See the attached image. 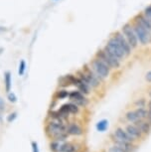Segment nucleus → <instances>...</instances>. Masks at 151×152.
<instances>
[{
	"instance_id": "1",
	"label": "nucleus",
	"mask_w": 151,
	"mask_h": 152,
	"mask_svg": "<svg viewBox=\"0 0 151 152\" xmlns=\"http://www.w3.org/2000/svg\"><path fill=\"white\" fill-rule=\"evenodd\" d=\"M45 130H46L48 136L51 137V138H54L57 141H64L68 137L67 127L64 125L63 122L52 120L47 124Z\"/></svg>"
},
{
	"instance_id": "2",
	"label": "nucleus",
	"mask_w": 151,
	"mask_h": 152,
	"mask_svg": "<svg viewBox=\"0 0 151 152\" xmlns=\"http://www.w3.org/2000/svg\"><path fill=\"white\" fill-rule=\"evenodd\" d=\"M90 66L93 69V71L96 73V76H98V78L101 80V82H104L105 79L109 78L110 69L105 64H104L101 60L96 58V57L90 61Z\"/></svg>"
},
{
	"instance_id": "3",
	"label": "nucleus",
	"mask_w": 151,
	"mask_h": 152,
	"mask_svg": "<svg viewBox=\"0 0 151 152\" xmlns=\"http://www.w3.org/2000/svg\"><path fill=\"white\" fill-rule=\"evenodd\" d=\"M131 26L136 37H137L138 43H140L141 45H146L149 42H151V34L149 32H147L140 24H138L137 22L134 21V23H133Z\"/></svg>"
},
{
	"instance_id": "4",
	"label": "nucleus",
	"mask_w": 151,
	"mask_h": 152,
	"mask_svg": "<svg viewBox=\"0 0 151 152\" xmlns=\"http://www.w3.org/2000/svg\"><path fill=\"white\" fill-rule=\"evenodd\" d=\"M121 33L123 34V36L125 37V39L127 40V42L129 43L131 49H135L138 46V40L136 37L134 31L132 29V26L130 24H124L121 28Z\"/></svg>"
},
{
	"instance_id": "5",
	"label": "nucleus",
	"mask_w": 151,
	"mask_h": 152,
	"mask_svg": "<svg viewBox=\"0 0 151 152\" xmlns=\"http://www.w3.org/2000/svg\"><path fill=\"white\" fill-rule=\"evenodd\" d=\"M82 72L85 73V77H87V79H88V81H89L90 86L92 88H98V86L101 85V80L98 78V76H96L95 72L93 71V69L90 68V65L85 64L84 67H82Z\"/></svg>"
},
{
	"instance_id": "6",
	"label": "nucleus",
	"mask_w": 151,
	"mask_h": 152,
	"mask_svg": "<svg viewBox=\"0 0 151 152\" xmlns=\"http://www.w3.org/2000/svg\"><path fill=\"white\" fill-rule=\"evenodd\" d=\"M105 46H107V49H109L110 52H112L120 62L125 58L123 50L120 48V46L117 44V42L115 41V39L113 38V37H112V38L107 41V45H105Z\"/></svg>"
},
{
	"instance_id": "7",
	"label": "nucleus",
	"mask_w": 151,
	"mask_h": 152,
	"mask_svg": "<svg viewBox=\"0 0 151 152\" xmlns=\"http://www.w3.org/2000/svg\"><path fill=\"white\" fill-rule=\"evenodd\" d=\"M115 39V41L117 42V44L120 46V48L123 50L125 57H128L131 54V47H130L129 43L127 42V40L125 39V37L123 36V34L121 33V31H117L115 33V35L112 36Z\"/></svg>"
},
{
	"instance_id": "8",
	"label": "nucleus",
	"mask_w": 151,
	"mask_h": 152,
	"mask_svg": "<svg viewBox=\"0 0 151 152\" xmlns=\"http://www.w3.org/2000/svg\"><path fill=\"white\" fill-rule=\"evenodd\" d=\"M70 99L76 104L81 105V107H85L89 104V99L85 96L84 94H82L80 91H73L69 94Z\"/></svg>"
},
{
	"instance_id": "9",
	"label": "nucleus",
	"mask_w": 151,
	"mask_h": 152,
	"mask_svg": "<svg viewBox=\"0 0 151 152\" xmlns=\"http://www.w3.org/2000/svg\"><path fill=\"white\" fill-rule=\"evenodd\" d=\"M115 138L121 140V141H126V142H133L134 139L132 137H130L128 135V133L125 130H123L122 128L118 127L115 130Z\"/></svg>"
},
{
	"instance_id": "10",
	"label": "nucleus",
	"mask_w": 151,
	"mask_h": 152,
	"mask_svg": "<svg viewBox=\"0 0 151 152\" xmlns=\"http://www.w3.org/2000/svg\"><path fill=\"white\" fill-rule=\"evenodd\" d=\"M125 131L128 133V135L130 137H132L133 139H137V138H141L142 137V132L138 129L137 127L134 124H129L126 126L125 128Z\"/></svg>"
},
{
	"instance_id": "11",
	"label": "nucleus",
	"mask_w": 151,
	"mask_h": 152,
	"mask_svg": "<svg viewBox=\"0 0 151 152\" xmlns=\"http://www.w3.org/2000/svg\"><path fill=\"white\" fill-rule=\"evenodd\" d=\"M135 19H136L135 21L137 22L138 24H140L147 32H149L151 34V22L143 15V14H139V15L136 16Z\"/></svg>"
},
{
	"instance_id": "12",
	"label": "nucleus",
	"mask_w": 151,
	"mask_h": 152,
	"mask_svg": "<svg viewBox=\"0 0 151 152\" xmlns=\"http://www.w3.org/2000/svg\"><path fill=\"white\" fill-rule=\"evenodd\" d=\"M133 124H134L142 133L147 134V133H149L151 130V124L148 122L143 121V119H138L137 121H135Z\"/></svg>"
},
{
	"instance_id": "13",
	"label": "nucleus",
	"mask_w": 151,
	"mask_h": 152,
	"mask_svg": "<svg viewBox=\"0 0 151 152\" xmlns=\"http://www.w3.org/2000/svg\"><path fill=\"white\" fill-rule=\"evenodd\" d=\"M115 145H117L118 147H120L122 150H124L125 152H133V149H134V146L131 142H126V141H121V140H118L115 138L113 139Z\"/></svg>"
},
{
	"instance_id": "14",
	"label": "nucleus",
	"mask_w": 151,
	"mask_h": 152,
	"mask_svg": "<svg viewBox=\"0 0 151 152\" xmlns=\"http://www.w3.org/2000/svg\"><path fill=\"white\" fill-rule=\"evenodd\" d=\"M67 132L68 134H71V135H81L82 133V130L76 123H70L69 126L67 127Z\"/></svg>"
},
{
	"instance_id": "15",
	"label": "nucleus",
	"mask_w": 151,
	"mask_h": 152,
	"mask_svg": "<svg viewBox=\"0 0 151 152\" xmlns=\"http://www.w3.org/2000/svg\"><path fill=\"white\" fill-rule=\"evenodd\" d=\"M4 83H5V91L9 93L11 90V85H12V79H11V73L6 72L4 74Z\"/></svg>"
},
{
	"instance_id": "16",
	"label": "nucleus",
	"mask_w": 151,
	"mask_h": 152,
	"mask_svg": "<svg viewBox=\"0 0 151 152\" xmlns=\"http://www.w3.org/2000/svg\"><path fill=\"white\" fill-rule=\"evenodd\" d=\"M107 127H109V121L107 119H102L96 123V129L99 132H104L107 129Z\"/></svg>"
},
{
	"instance_id": "17",
	"label": "nucleus",
	"mask_w": 151,
	"mask_h": 152,
	"mask_svg": "<svg viewBox=\"0 0 151 152\" xmlns=\"http://www.w3.org/2000/svg\"><path fill=\"white\" fill-rule=\"evenodd\" d=\"M125 117H126V119L128 120V121H130V122H132V123H134L135 121H137L138 119H140L137 116V114H136L135 110L128 111V113L125 114Z\"/></svg>"
},
{
	"instance_id": "18",
	"label": "nucleus",
	"mask_w": 151,
	"mask_h": 152,
	"mask_svg": "<svg viewBox=\"0 0 151 152\" xmlns=\"http://www.w3.org/2000/svg\"><path fill=\"white\" fill-rule=\"evenodd\" d=\"M75 146L71 144V143H64V144L61 145V148H60V152H75Z\"/></svg>"
},
{
	"instance_id": "19",
	"label": "nucleus",
	"mask_w": 151,
	"mask_h": 152,
	"mask_svg": "<svg viewBox=\"0 0 151 152\" xmlns=\"http://www.w3.org/2000/svg\"><path fill=\"white\" fill-rule=\"evenodd\" d=\"M135 113L140 119L147 118V116H148V111L145 110L144 107H137V110H135Z\"/></svg>"
},
{
	"instance_id": "20",
	"label": "nucleus",
	"mask_w": 151,
	"mask_h": 152,
	"mask_svg": "<svg viewBox=\"0 0 151 152\" xmlns=\"http://www.w3.org/2000/svg\"><path fill=\"white\" fill-rule=\"evenodd\" d=\"M68 107H69V110H70V113L72 114H76L79 113V105L76 104L75 102H69L68 104Z\"/></svg>"
},
{
	"instance_id": "21",
	"label": "nucleus",
	"mask_w": 151,
	"mask_h": 152,
	"mask_svg": "<svg viewBox=\"0 0 151 152\" xmlns=\"http://www.w3.org/2000/svg\"><path fill=\"white\" fill-rule=\"evenodd\" d=\"M69 94L70 93H68L66 90H60L56 93V97L58 99H64L69 96Z\"/></svg>"
},
{
	"instance_id": "22",
	"label": "nucleus",
	"mask_w": 151,
	"mask_h": 152,
	"mask_svg": "<svg viewBox=\"0 0 151 152\" xmlns=\"http://www.w3.org/2000/svg\"><path fill=\"white\" fill-rule=\"evenodd\" d=\"M50 147H51V150L54 151V152H60V148H61V144L59 143V141H54L50 144Z\"/></svg>"
},
{
	"instance_id": "23",
	"label": "nucleus",
	"mask_w": 151,
	"mask_h": 152,
	"mask_svg": "<svg viewBox=\"0 0 151 152\" xmlns=\"http://www.w3.org/2000/svg\"><path fill=\"white\" fill-rule=\"evenodd\" d=\"M25 70H26V63H25L24 60H22L19 65V70H18L19 76H23L25 73Z\"/></svg>"
},
{
	"instance_id": "24",
	"label": "nucleus",
	"mask_w": 151,
	"mask_h": 152,
	"mask_svg": "<svg viewBox=\"0 0 151 152\" xmlns=\"http://www.w3.org/2000/svg\"><path fill=\"white\" fill-rule=\"evenodd\" d=\"M143 15L151 22V5L145 8V10H144V12H143Z\"/></svg>"
},
{
	"instance_id": "25",
	"label": "nucleus",
	"mask_w": 151,
	"mask_h": 152,
	"mask_svg": "<svg viewBox=\"0 0 151 152\" xmlns=\"http://www.w3.org/2000/svg\"><path fill=\"white\" fill-rule=\"evenodd\" d=\"M134 104L136 105L137 107H144L145 104H146V102H145L144 99H137L136 102H134Z\"/></svg>"
},
{
	"instance_id": "26",
	"label": "nucleus",
	"mask_w": 151,
	"mask_h": 152,
	"mask_svg": "<svg viewBox=\"0 0 151 152\" xmlns=\"http://www.w3.org/2000/svg\"><path fill=\"white\" fill-rule=\"evenodd\" d=\"M8 100L10 102H17V96L14 93H8Z\"/></svg>"
},
{
	"instance_id": "27",
	"label": "nucleus",
	"mask_w": 151,
	"mask_h": 152,
	"mask_svg": "<svg viewBox=\"0 0 151 152\" xmlns=\"http://www.w3.org/2000/svg\"><path fill=\"white\" fill-rule=\"evenodd\" d=\"M5 110V102L2 97H0V120H1V114L4 113Z\"/></svg>"
},
{
	"instance_id": "28",
	"label": "nucleus",
	"mask_w": 151,
	"mask_h": 152,
	"mask_svg": "<svg viewBox=\"0 0 151 152\" xmlns=\"http://www.w3.org/2000/svg\"><path fill=\"white\" fill-rule=\"evenodd\" d=\"M16 117H17V113H10L9 115L7 116V121L8 122H12V121H14V120L16 119Z\"/></svg>"
},
{
	"instance_id": "29",
	"label": "nucleus",
	"mask_w": 151,
	"mask_h": 152,
	"mask_svg": "<svg viewBox=\"0 0 151 152\" xmlns=\"http://www.w3.org/2000/svg\"><path fill=\"white\" fill-rule=\"evenodd\" d=\"M31 145H32V150H33V152H39L38 143H37L36 141H32Z\"/></svg>"
},
{
	"instance_id": "30",
	"label": "nucleus",
	"mask_w": 151,
	"mask_h": 152,
	"mask_svg": "<svg viewBox=\"0 0 151 152\" xmlns=\"http://www.w3.org/2000/svg\"><path fill=\"white\" fill-rule=\"evenodd\" d=\"M145 79H146L147 82H151V71L148 72V73L146 74V77H145Z\"/></svg>"
},
{
	"instance_id": "31",
	"label": "nucleus",
	"mask_w": 151,
	"mask_h": 152,
	"mask_svg": "<svg viewBox=\"0 0 151 152\" xmlns=\"http://www.w3.org/2000/svg\"><path fill=\"white\" fill-rule=\"evenodd\" d=\"M148 118H149V120H151V110H148Z\"/></svg>"
},
{
	"instance_id": "32",
	"label": "nucleus",
	"mask_w": 151,
	"mask_h": 152,
	"mask_svg": "<svg viewBox=\"0 0 151 152\" xmlns=\"http://www.w3.org/2000/svg\"><path fill=\"white\" fill-rule=\"evenodd\" d=\"M148 110H151V100L148 102Z\"/></svg>"
},
{
	"instance_id": "33",
	"label": "nucleus",
	"mask_w": 151,
	"mask_h": 152,
	"mask_svg": "<svg viewBox=\"0 0 151 152\" xmlns=\"http://www.w3.org/2000/svg\"><path fill=\"white\" fill-rule=\"evenodd\" d=\"M6 30V28H4V27H0V32H2V31H5Z\"/></svg>"
},
{
	"instance_id": "34",
	"label": "nucleus",
	"mask_w": 151,
	"mask_h": 152,
	"mask_svg": "<svg viewBox=\"0 0 151 152\" xmlns=\"http://www.w3.org/2000/svg\"><path fill=\"white\" fill-rule=\"evenodd\" d=\"M149 96H150V97H151V91H150V93H149Z\"/></svg>"
}]
</instances>
